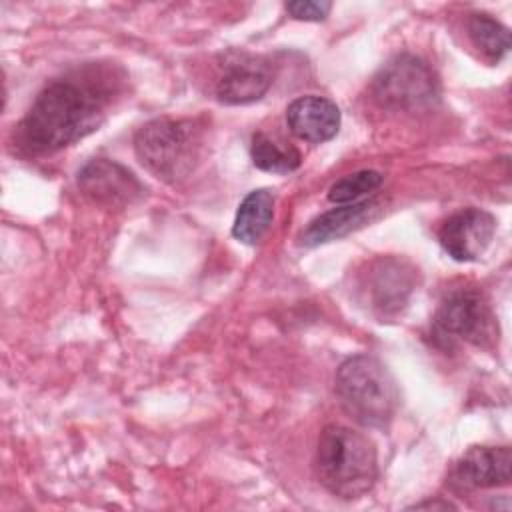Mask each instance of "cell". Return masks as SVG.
Segmentation results:
<instances>
[{"label": "cell", "mask_w": 512, "mask_h": 512, "mask_svg": "<svg viewBox=\"0 0 512 512\" xmlns=\"http://www.w3.org/2000/svg\"><path fill=\"white\" fill-rule=\"evenodd\" d=\"M344 412L366 428H384L398 406V388L388 368L374 356L358 354L340 364L334 378Z\"/></svg>", "instance_id": "obj_3"}, {"label": "cell", "mask_w": 512, "mask_h": 512, "mask_svg": "<svg viewBox=\"0 0 512 512\" xmlns=\"http://www.w3.org/2000/svg\"><path fill=\"white\" fill-rule=\"evenodd\" d=\"M98 78L84 72L48 82L16 126V144L28 154H52L94 132L110 100Z\"/></svg>", "instance_id": "obj_1"}, {"label": "cell", "mask_w": 512, "mask_h": 512, "mask_svg": "<svg viewBox=\"0 0 512 512\" xmlns=\"http://www.w3.org/2000/svg\"><path fill=\"white\" fill-rule=\"evenodd\" d=\"M286 124L304 142H326L340 130V108L324 96H300L288 104Z\"/></svg>", "instance_id": "obj_12"}, {"label": "cell", "mask_w": 512, "mask_h": 512, "mask_svg": "<svg viewBox=\"0 0 512 512\" xmlns=\"http://www.w3.org/2000/svg\"><path fill=\"white\" fill-rule=\"evenodd\" d=\"M452 476L462 488L506 486L512 478V452L508 446H474L456 462Z\"/></svg>", "instance_id": "obj_10"}, {"label": "cell", "mask_w": 512, "mask_h": 512, "mask_svg": "<svg viewBox=\"0 0 512 512\" xmlns=\"http://www.w3.org/2000/svg\"><path fill=\"white\" fill-rule=\"evenodd\" d=\"M434 332L444 340L484 346L494 338V314L476 288H454L442 298L434 314Z\"/></svg>", "instance_id": "obj_6"}, {"label": "cell", "mask_w": 512, "mask_h": 512, "mask_svg": "<svg viewBox=\"0 0 512 512\" xmlns=\"http://www.w3.org/2000/svg\"><path fill=\"white\" fill-rule=\"evenodd\" d=\"M468 34L472 42L492 60H500L510 50V32L490 14H472L468 20Z\"/></svg>", "instance_id": "obj_16"}, {"label": "cell", "mask_w": 512, "mask_h": 512, "mask_svg": "<svg viewBox=\"0 0 512 512\" xmlns=\"http://www.w3.org/2000/svg\"><path fill=\"white\" fill-rule=\"evenodd\" d=\"M332 4L330 2H314V0H298V2H288L286 10L296 18V20H306V22H320L328 16Z\"/></svg>", "instance_id": "obj_18"}, {"label": "cell", "mask_w": 512, "mask_h": 512, "mask_svg": "<svg viewBox=\"0 0 512 512\" xmlns=\"http://www.w3.org/2000/svg\"><path fill=\"white\" fill-rule=\"evenodd\" d=\"M372 94L384 108L418 110L438 98V80L424 60L398 54L374 76Z\"/></svg>", "instance_id": "obj_5"}, {"label": "cell", "mask_w": 512, "mask_h": 512, "mask_svg": "<svg viewBox=\"0 0 512 512\" xmlns=\"http://www.w3.org/2000/svg\"><path fill=\"white\" fill-rule=\"evenodd\" d=\"M316 472L322 486L344 500L360 498L378 478L374 444L348 426H326L316 444Z\"/></svg>", "instance_id": "obj_2"}, {"label": "cell", "mask_w": 512, "mask_h": 512, "mask_svg": "<svg viewBox=\"0 0 512 512\" xmlns=\"http://www.w3.org/2000/svg\"><path fill=\"white\" fill-rule=\"evenodd\" d=\"M250 156L256 168L274 174H288L300 166V152L268 132H256L250 144Z\"/></svg>", "instance_id": "obj_15"}, {"label": "cell", "mask_w": 512, "mask_h": 512, "mask_svg": "<svg viewBox=\"0 0 512 512\" xmlns=\"http://www.w3.org/2000/svg\"><path fill=\"white\" fill-rule=\"evenodd\" d=\"M382 180L384 176L378 170H358L354 174H346L330 186L328 200L334 204L360 202V198L372 194Z\"/></svg>", "instance_id": "obj_17"}, {"label": "cell", "mask_w": 512, "mask_h": 512, "mask_svg": "<svg viewBox=\"0 0 512 512\" xmlns=\"http://www.w3.org/2000/svg\"><path fill=\"white\" fill-rule=\"evenodd\" d=\"M76 182L88 200L104 208L130 206L144 194L142 182L128 168L106 158L86 162L80 168Z\"/></svg>", "instance_id": "obj_7"}, {"label": "cell", "mask_w": 512, "mask_h": 512, "mask_svg": "<svg viewBox=\"0 0 512 512\" xmlns=\"http://www.w3.org/2000/svg\"><path fill=\"white\" fill-rule=\"evenodd\" d=\"M134 150L146 170L164 182L188 176L198 160L200 134L190 120L154 118L134 134Z\"/></svg>", "instance_id": "obj_4"}, {"label": "cell", "mask_w": 512, "mask_h": 512, "mask_svg": "<svg viewBox=\"0 0 512 512\" xmlns=\"http://www.w3.org/2000/svg\"><path fill=\"white\" fill-rule=\"evenodd\" d=\"M416 270L410 262L396 256H382L374 260L362 280L366 302L380 316L400 312L414 290Z\"/></svg>", "instance_id": "obj_8"}, {"label": "cell", "mask_w": 512, "mask_h": 512, "mask_svg": "<svg viewBox=\"0 0 512 512\" xmlns=\"http://www.w3.org/2000/svg\"><path fill=\"white\" fill-rule=\"evenodd\" d=\"M274 194L268 188L252 190L236 210L232 236L244 244H256L270 228L274 218Z\"/></svg>", "instance_id": "obj_14"}, {"label": "cell", "mask_w": 512, "mask_h": 512, "mask_svg": "<svg viewBox=\"0 0 512 512\" xmlns=\"http://www.w3.org/2000/svg\"><path fill=\"white\" fill-rule=\"evenodd\" d=\"M496 220L482 208H462L450 214L438 228V242L458 262L478 260L490 246Z\"/></svg>", "instance_id": "obj_9"}, {"label": "cell", "mask_w": 512, "mask_h": 512, "mask_svg": "<svg viewBox=\"0 0 512 512\" xmlns=\"http://www.w3.org/2000/svg\"><path fill=\"white\" fill-rule=\"evenodd\" d=\"M272 84L268 64L260 58L240 54L224 66V74L218 78L216 96L222 104L238 106L260 100Z\"/></svg>", "instance_id": "obj_11"}, {"label": "cell", "mask_w": 512, "mask_h": 512, "mask_svg": "<svg viewBox=\"0 0 512 512\" xmlns=\"http://www.w3.org/2000/svg\"><path fill=\"white\" fill-rule=\"evenodd\" d=\"M380 210L378 200H360L352 204H340L334 210H328L314 218L308 228L302 232L300 240L304 246H318L336 238L346 236L348 232L368 224L372 218H376Z\"/></svg>", "instance_id": "obj_13"}]
</instances>
